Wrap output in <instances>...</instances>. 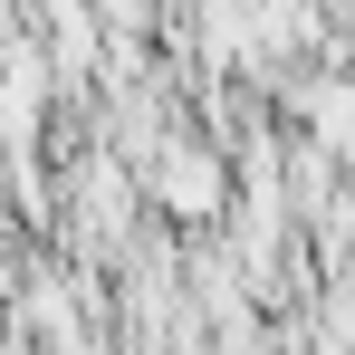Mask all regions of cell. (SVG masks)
<instances>
[{
	"mask_svg": "<svg viewBox=\"0 0 355 355\" xmlns=\"http://www.w3.org/2000/svg\"><path fill=\"white\" fill-rule=\"evenodd\" d=\"M307 125H317V144L355 154V87H317V96H307Z\"/></svg>",
	"mask_w": 355,
	"mask_h": 355,
	"instance_id": "obj_1",
	"label": "cell"
}]
</instances>
